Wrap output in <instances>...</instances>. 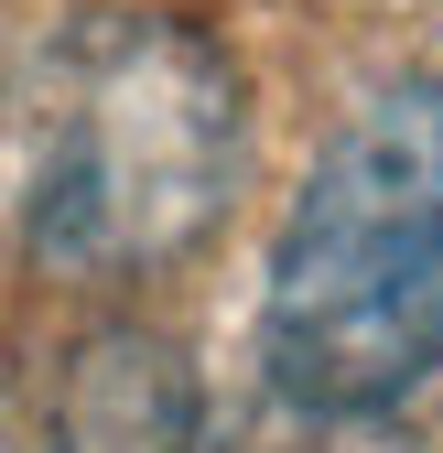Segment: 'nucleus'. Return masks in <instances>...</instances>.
I'll return each mask as SVG.
<instances>
[{"mask_svg": "<svg viewBox=\"0 0 443 453\" xmlns=\"http://www.w3.org/2000/svg\"><path fill=\"white\" fill-rule=\"evenodd\" d=\"M0 453H216V442L174 346L97 334L0 400Z\"/></svg>", "mask_w": 443, "mask_h": 453, "instance_id": "7ed1b4c3", "label": "nucleus"}, {"mask_svg": "<svg viewBox=\"0 0 443 453\" xmlns=\"http://www.w3.org/2000/svg\"><path fill=\"white\" fill-rule=\"evenodd\" d=\"M443 367V76L368 87L270 238L260 378L292 421L357 432Z\"/></svg>", "mask_w": 443, "mask_h": 453, "instance_id": "f03ea898", "label": "nucleus"}, {"mask_svg": "<svg viewBox=\"0 0 443 453\" xmlns=\"http://www.w3.org/2000/svg\"><path fill=\"white\" fill-rule=\"evenodd\" d=\"M249 162L228 43L174 12H87L0 97V226L54 280H152L206 249Z\"/></svg>", "mask_w": 443, "mask_h": 453, "instance_id": "f257e3e1", "label": "nucleus"}]
</instances>
